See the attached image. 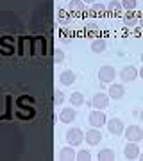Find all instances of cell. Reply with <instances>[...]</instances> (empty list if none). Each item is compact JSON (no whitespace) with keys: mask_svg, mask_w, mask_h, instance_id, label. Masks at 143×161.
<instances>
[{"mask_svg":"<svg viewBox=\"0 0 143 161\" xmlns=\"http://www.w3.org/2000/svg\"><path fill=\"white\" fill-rule=\"evenodd\" d=\"M68 7H70V11H84L86 9L84 2H80V0H72Z\"/></svg>","mask_w":143,"mask_h":161,"instance_id":"obj_17","label":"cell"},{"mask_svg":"<svg viewBox=\"0 0 143 161\" xmlns=\"http://www.w3.org/2000/svg\"><path fill=\"white\" fill-rule=\"evenodd\" d=\"M66 142H68L72 147H75V145H79L82 143V140H84V132L80 131L79 127H72V129H68L66 131Z\"/></svg>","mask_w":143,"mask_h":161,"instance_id":"obj_1","label":"cell"},{"mask_svg":"<svg viewBox=\"0 0 143 161\" xmlns=\"http://www.w3.org/2000/svg\"><path fill=\"white\" fill-rule=\"evenodd\" d=\"M138 75H140V77H141V79H143V66H141V68H140V70H138Z\"/></svg>","mask_w":143,"mask_h":161,"instance_id":"obj_27","label":"cell"},{"mask_svg":"<svg viewBox=\"0 0 143 161\" xmlns=\"http://www.w3.org/2000/svg\"><path fill=\"white\" fill-rule=\"evenodd\" d=\"M124 156H125L127 159H136L138 156H140V147L136 145V142H131V143H127L124 147Z\"/></svg>","mask_w":143,"mask_h":161,"instance_id":"obj_7","label":"cell"},{"mask_svg":"<svg viewBox=\"0 0 143 161\" xmlns=\"http://www.w3.org/2000/svg\"><path fill=\"white\" fill-rule=\"evenodd\" d=\"M140 23H141V25H143V20H141V22H140Z\"/></svg>","mask_w":143,"mask_h":161,"instance_id":"obj_30","label":"cell"},{"mask_svg":"<svg viewBox=\"0 0 143 161\" xmlns=\"http://www.w3.org/2000/svg\"><path fill=\"white\" fill-rule=\"evenodd\" d=\"M91 50L97 52V54L104 52V50H106V41H104V40H93L91 41Z\"/></svg>","mask_w":143,"mask_h":161,"instance_id":"obj_16","label":"cell"},{"mask_svg":"<svg viewBox=\"0 0 143 161\" xmlns=\"http://www.w3.org/2000/svg\"><path fill=\"white\" fill-rule=\"evenodd\" d=\"M6 118H11V97L6 98Z\"/></svg>","mask_w":143,"mask_h":161,"instance_id":"obj_24","label":"cell"},{"mask_svg":"<svg viewBox=\"0 0 143 161\" xmlns=\"http://www.w3.org/2000/svg\"><path fill=\"white\" fill-rule=\"evenodd\" d=\"M84 140H86V143H90V145H98L100 140H102V134H100L97 129H90V131L84 134Z\"/></svg>","mask_w":143,"mask_h":161,"instance_id":"obj_10","label":"cell"},{"mask_svg":"<svg viewBox=\"0 0 143 161\" xmlns=\"http://www.w3.org/2000/svg\"><path fill=\"white\" fill-rule=\"evenodd\" d=\"M122 7L127 11H132L136 7V0H122Z\"/></svg>","mask_w":143,"mask_h":161,"instance_id":"obj_19","label":"cell"},{"mask_svg":"<svg viewBox=\"0 0 143 161\" xmlns=\"http://www.w3.org/2000/svg\"><path fill=\"white\" fill-rule=\"evenodd\" d=\"M106 125H107V131L111 132L113 136H120V134H124V131H125L124 122H122L120 118H113V120H109Z\"/></svg>","mask_w":143,"mask_h":161,"instance_id":"obj_5","label":"cell"},{"mask_svg":"<svg viewBox=\"0 0 143 161\" xmlns=\"http://www.w3.org/2000/svg\"><path fill=\"white\" fill-rule=\"evenodd\" d=\"M93 106H95V109H104V108H107L109 106V95H106V93H97V95L93 97Z\"/></svg>","mask_w":143,"mask_h":161,"instance_id":"obj_9","label":"cell"},{"mask_svg":"<svg viewBox=\"0 0 143 161\" xmlns=\"http://www.w3.org/2000/svg\"><path fill=\"white\" fill-rule=\"evenodd\" d=\"M59 82L64 84V86H72V84L75 82V74L72 72V70H64V72H61V75H59Z\"/></svg>","mask_w":143,"mask_h":161,"instance_id":"obj_12","label":"cell"},{"mask_svg":"<svg viewBox=\"0 0 143 161\" xmlns=\"http://www.w3.org/2000/svg\"><path fill=\"white\" fill-rule=\"evenodd\" d=\"M141 61H143V54H141Z\"/></svg>","mask_w":143,"mask_h":161,"instance_id":"obj_31","label":"cell"},{"mask_svg":"<svg viewBox=\"0 0 143 161\" xmlns=\"http://www.w3.org/2000/svg\"><path fill=\"white\" fill-rule=\"evenodd\" d=\"M75 116H77V113H75V109L70 106V108L61 109V113H59V120L63 122V124H72V122L75 120Z\"/></svg>","mask_w":143,"mask_h":161,"instance_id":"obj_8","label":"cell"},{"mask_svg":"<svg viewBox=\"0 0 143 161\" xmlns=\"http://www.w3.org/2000/svg\"><path fill=\"white\" fill-rule=\"evenodd\" d=\"M86 29L93 32V31H97V29H98V25H97V23H88V25H86Z\"/></svg>","mask_w":143,"mask_h":161,"instance_id":"obj_26","label":"cell"},{"mask_svg":"<svg viewBox=\"0 0 143 161\" xmlns=\"http://www.w3.org/2000/svg\"><path fill=\"white\" fill-rule=\"evenodd\" d=\"M109 98H114V100H118L125 95V88L122 86V84H111L109 86Z\"/></svg>","mask_w":143,"mask_h":161,"instance_id":"obj_11","label":"cell"},{"mask_svg":"<svg viewBox=\"0 0 143 161\" xmlns=\"http://www.w3.org/2000/svg\"><path fill=\"white\" fill-rule=\"evenodd\" d=\"M140 159H143V154H141V158H140Z\"/></svg>","mask_w":143,"mask_h":161,"instance_id":"obj_29","label":"cell"},{"mask_svg":"<svg viewBox=\"0 0 143 161\" xmlns=\"http://www.w3.org/2000/svg\"><path fill=\"white\" fill-rule=\"evenodd\" d=\"M124 22H125V25H129V27H134V25L138 23V18H134V16H125V20H124Z\"/></svg>","mask_w":143,"mask_h":161,"instance_id":"obj_23","label":"cell"},{"mask_svg":"<svg viewBox=\"0 0 143 161\" xmlns=\"http://www.w3.org/2000/svg\"><path fill=\"white\" fill-rule=\"evenodd\" d=\"M70 102H72L74 108H79V106L84 104V95H82L80 92H74L72 93V97H70Z\"/></svg>","mask_w":143,"mask_h":161,"instance_id":"obj_14","label":"cell"},{"mask_svg":"<svg viewBox=\"0 0 143 161\" xmlns=\"http://www.w3.org/2000/svg\"><path fill=\"white\" fill-rule=\"evenodd\" d=\"M107 7H109V11H120V9H122V4H120V2H116V0H111Z\"/></svg>","mask_w":143,"mask_h":161,"instance_id":"obj_22","label":"cell"},{"mask_svg":"<svg viewBox=\"0 0 143 161\" xmlns=\"http://www.w3.org/2000/svg\"><path fill=\"white\" fill-rule=\"evenodd\" d=\"M59 159H64V161H68V159H75V150H74V147L70 145V147H63V149L59 150Z\"/></svg>","mask_w":143,"mask_h":161,"instance_id":"obj_13","label":"cell"},{"mask_svg":"<svg viewBox=\"0 0 143 161\" xmlns=\"http://www.w3.org/2000/svg\"><path fill=\"white\" fill-rule=\"evenodd\" d=\"M114 75H116V72H114V68L109 66V64H104V66H100V70H98V79H100V82H113Z\"/></svg>","mask_w":143,"mask_h":161,"instance_id":"obj_3","label":"cell"},{"mask_svg":"<svg viewBox=\"0 0 143 161\" xmlns=\"http://www.w3.org/2000/svg\"><path fill=\"white\" fill-rule=\"evenodd\" d=\"M104 11V6L102 4H95V6L91 7V13H102Z\"/></svg>","mask_w":143,"mask_h":161,"instance_id":"obj_25","label":"cell"},{"mask_svg":"<svg viewBox=\"0 0 143 161\" xmlns=\"http://www.w3.org/2000/svg\"><path fill=\"white\" fill-rule=\"evenodd\" d=\"M140 116H141V122H143V111H141V115H140Z\"/></svg>","mask_w":143,"mask_h":161,"instance_id":"obj_28","label":"cell"},{"mask_svg":"<svg viewBox=\"0 0 143 161\" xmlns=\"http://www.w3.org/2000/svg\"><path fill=\"white\" fill-rule=\"evenodd\" d=\"M63 102H64V93L63 92H56L54 93V104H56V106H61Z\"/></svg>","mask_w":143,"mask_h":161,"instance_id":"obj_20","label":"cell"},{"mask_svg":"<svg viewBox=\"0 0 143 161\" xmlns=\"http://www.w3.org/2000/svg\"><path fill=\"white\" fill-rule=\"evenodd\" d=\"M88 122H90V125L91 127H102L107 124V120H106V115L102 113V109H95L90 113V116H88Z\"/></svg>","mask_w":143,"mask_h":161,"instance_id":"obj_2","label":"cell"},{"mask_svg":"<svg viewBox=\"0 0 143 161\" xmlns=\"http://www.w3.org/2000/svg\"><path fill=\"white\" fill-rule=\"evenodd\" d=\"M98 159H100V161H111V159H114V152L111 149L98 150Z\"/></svg>","mask_w":143,"mask_h":161,"instance_id":"obj_15","label":"cell"},{"mask_svg":"<svg viewBox=\"0 0 143 161\" xmlns=\"http://www.w3.org/2000/svg\"><path fill=\"white\" fill-rule=\"evenodd\" d=\"M75 159H79V161H90V159H91V152H90V150H79V152H77V156H75Z\"/></svg>","mask_w":143,"mask_h":161,"instance_id":"obj_18","label":"cell"},{"mask_svg":"<svg viewBox=\"0 0 143 161\" xmlns=\"http://www.w3.org/2000/svg\"><path fill=\"white\" fill-rule=\"evenodd\" d=\"M120 77L124 82H131V80H134L138 77V70L132 66V64H129V66H124L120 72Z\"/></svg>","mask_w":143,"mask_h":161,"instance_id":"obj_6","label":"cell"},{"mask_svg":"<svg viewBox=\"0 0 143 161\" xmlns=\"http://www.w3.org/2000/svg\"><path fill=\"white\" fill-rule=\"evenodd\" d=\"M54 61H56L57 64L63 63L64 61V52L63 50H56V54H54Z\"/></svg>","mask_w":143,"mask_h":161,"instance_id":"obj_21","label":"cell"},{"mask_svg":"<svg viewBox=\"0 0 143 161\" xmlns=\"http://www.w3.org/2000/svg\"><path fill=\"white\" fill-rule=\"evenodd\" d=\"M124 134H125L127 142H140V140H143V129H140L138 125H129L124 131Z\"/></svg>","mask_w":143,"mask_h":161,"instance_id":"obj_4","label":"cell"}]
</instances>
